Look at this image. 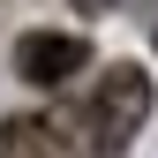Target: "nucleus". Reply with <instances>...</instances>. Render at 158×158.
Masks as SVG:
<instances>
[{
  "label": "nucleus",
  "instance_id": "f257e3e1",
  "mask_svg": "<svg viewBox=\"0 0 158 158\" xmlns=\"http://www.w3.org/2000/svg\"><path fill=\"white\" fill-rule=\"evenodd\" d=\"M143 121H151V75L143 68H106L83 106L15 113L0 128V158H121Z\"/></svg>",
  "mask_w": 158,
  "mask_h": 158
},
{
  "label": "nucleus",
  "instance_id": "f03ea898",
  "mask_svg": "<svg viewBox=\"0 0 158 158\" xmlns=\"http://www.w3.org/2000/svg\"><path fill=\"white\" fill-rule=\"evenodd\" d=\"M83 68H90V45L75 30H30L23 45H15V75L38 83V90H60L68 75H83Z\"/></svg>",
  "mask_w": 158,
  "mask_h": 158
},
{
  "label": "nucleus",
  "instance_id": "7ed1b4c3",
  "mask_svg": "<svg viewBox=\"0 0 158 158\" xmlns=\"http://www.w3.org/2000/svg\"><path fill=\"white\" fill-rule=\"evenodd\" d=\"M75 8H83V15H98V8H113V0H75Z\"/></svg>",
  "mask_w": 158,
  "mask_h": 158
}]
</instances>
